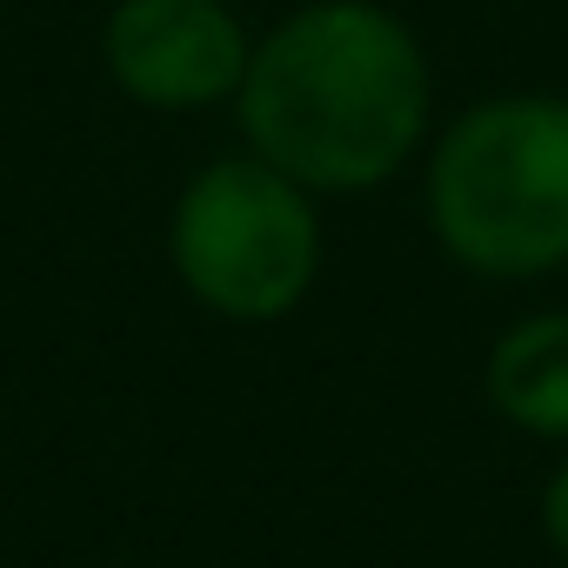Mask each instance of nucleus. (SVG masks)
<instances>
[{
    "label": "nucleus",
    "mask_w": 568,
    "mask_h": 568,
    "mask_svg": "<svg viewBox=\"0 0 568 568\" xmlns=\"http://www.w3.org/2000/svg\"><path fill=\"white\" fill-rule=\"evenodd\" d=\"M535 521H541V541L568 561V455L548 468V481H541V501H535Z\"/></svg>",
    "instance_id": "obj_6"
},
{
    "label": "nucleus",
    "mask_w": 568,
    "mask_h": 568,
    "mask_svg": "<svg viewBox=\"0 0 568 568\" xmlns=\"http://www.w3.org/2000/svg\"><path fill=\"white\" fill-rule=\"evenodd\" d=\"M234 121L254 161L308 194H368L422 161L435 68L422 34L375 0H302L254 34Z\"/></svg>",
    "instance_id": "obj_1"
},
{
    "label": "nucleus",
    "mask_w": 568,
    "mask_h": 568,
    "mask_svg": "<svg viewBox=\"0 0 568 568\" xmlns=\"http://www.w3.org/2000/svg\"><path fill=\"white\" fill-rule=\"evenodd\" d=\"M481 395L515 435L568 448V308H541V315L508 322L488 342Z\"/></svg>",
    "instance_id": "obj_5"
},
{
    "label": "nucleus",
    "mask_w": 568,
    "mask_h": 568,
    "mask_svg": "<svg viewBox=\"0 0 568 568\" xmlns=\"http://www.w3.org/2000/svg\"><path fill=\"white\" fill-rule=\"evenodd\" d=\"M435 247L481 281H548L568 267V94H488L422 148Z\"/></svg>",
    "instance_id": "obj_2"
},
{
    "label": "nucleus",
    "mask_w": 568,
    "mask_h": 568,
    "mask_svg": "<svg viewBox=\"0 0 568 568\" xmlns=\"http://www.w3.org/2000/svg\"><path fill=\"white\" fill-rule=\"evenodd\" d=\"M322 194L288 181L281 168L221 154L194 168L168 214V261L194 308L234 328L288 322L322 281Z\"/></svg>",
    "instance_id": "obj_3"
},
{
    "label": "nucleus",
    "mask_w": 568,
    "mask_h": 568,
    "mask_svg": "<svg viewBox=\"0 0 568 568\" xmlns=\"http://www.w3.org/2000/svg\"><path fill=\"white\" fill-rule=\"evenodd\" d=\"M254 34L234 0H114L101 21L108 81L148 114L234 108Z\"/></svg>",
    "instance_id": "obj_4"
}]
</instances>
